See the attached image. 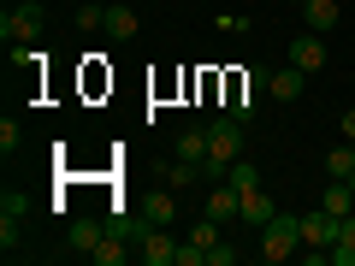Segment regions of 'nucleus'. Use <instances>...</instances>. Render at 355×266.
Here are the masks:
<instances>
[{"mask_svg":"<svg viewBox=\"0 0 355 266\" xmlns=\"http://www.w3.org/2000/svg\"><path fill=\"white\" fill-rule=\"evenodd\" d=\"M48 36V6L42 0H12L6 18H0V42L6 48H30V42Z\"/></svg>","mask_w":355,"mask_h":266,"instance_id":"f257e3e1","label":"nucleus"},{"mask_svg":"<svg viewBox=\"0 0 355 266\" xmlns=\"http://www.w3.org/2000/svg\"><path fill=\"white\" fill-rule=\"evenodd\" d=\"M296 242H302V213H272L261 225V260H291V254H302L296 249Z\"/></svg>","mask_w":355,"mask_h":266,"instance_id":"f03ea898","label":"nucleus"},{"mask_svg":"<svg viewBox=\"0 0 355 266\" xmlns=\"http://www.w3.org/2000/svg\"><path fill=\"white\" fill-rule=\"evenodd\" d=\"M231 160H243V118H214V125H207V166H214V172H225Z\"/></svg>","mask_w":355,"mask_h":266,"instance_id":"7ed1b4c3","label":"nucleus"},{"mask_svg":"<svg viewBox=\"0 0 355 266\" xmlns=\"http://www.w3.org/2000/svg\"><path fill=\"white\" fill-rule=\"evenodd\" d=\"M137 260H142V266H172V260H178V237H172L166 225H148V231L137 237Z\"/></svg>","mask_w":355,"mask_h":266,"instance_id":"20e7f679","label":"nucleus"},{"mask_svg":"<svg viewBox=\"0 0 355 266\" xmlns=\"http://www.w3.org/2000/svg\"><path fill=\"white\" fill-rule=\"evenodd\" d=\"M331 242H338V213H326V207L302 213V249H331Z\"/></svg>","mask_w":355,"mask_h":266,"instance_id":"39448f33","label":"nucleus"},{"mask_svg":"<svg viewBox=\"0 0 355 266\" xmlns=\"http://www.w3.org/2000/svg\"><path fill=\"white\" fill-rule=\"evenodd\" d=\"M291 65L296 71H320V65H326V36H320V30H302V36L291 42Z\"/></svg>","mask_w":355,"mask_h":266,"instance_id":"423d86ee","label":"nucleus"},{"mask_svg":"<svg viewBox=\"0 0 355 266\" xmlns=\"http://www.w3.org/2000/svg\"><path fill=\"white\" fill-rule=\"evenodd\" d=\"M302 83H308V71H296V65H284V71H266V95H272L279 107L302 101Z\"/></svg>","mask_w":355,"mask_h":266,"instance_id":"0eeeda50","label":"nucleus"},{"mask_svg":"<svg viewBox=\"0 0 355 266\" xmlns=\"http://www.w3.org/2000/svg\"><path fill=\"white\" fill-rule=\"evenodd\" d=\"M296 12H302V24H308V30H320V36L343 24V6H338V0H302Z\"/></svg>","mask_w":355,"mask_h":266,"instance_id":"6e6552de","label":"nucleus"},{"mask_svg":"<svg viewBox=\"0 0 355 266\" xmlns=\"http://www.w3.org/2000/svg\"><path fill=\"white\" fill-rule=\"evenodd\" d=\"M237 207H243V190H237V184H214L207 202H202V213H214L219 225H225V219H237Z\"/></svg>","mask_w":355,"mask_h":266,"instance_id":"1a4fd4ad","label":"nucleus"},{"mask_svg":"<svg viewBox=\"0 0 355 266\" xmlns=\"http://www.w3.org/2000/svg\"><path fill=\"white\" fill-rule=\"evenodd\" d=\"M101 237H107V225H101V219H77V225H71V237H65V254H83V260H89Z\"/></svg>","mask_w":355,"mask_h":266,"instance_id":"9d476101","label":"nucleus"},{"mask_svg":"<svg viewBox=\"0 0 355 266\" xmlns=\"http://www.w3.org/2000/svg\"><path fill=\"white\" fill-rule=\"evenodd\" d=\"M137 12H130V6H125V0H107V36H113V42H137Z\"/></svg>","mask_w":355,"mask_h":266,"instance_id":"9b49d317","label":"nucleus"},{"mask_svg":"<svg viewBox=\"0 0 355 266\" xmlns=\"http://www.w3.org/2000/svg\"><path fill=\"white\" fill-rule=\"evenodd\" d=\"M272 213H279V207H272V195H266V190H249V195H243V207H237V219H243V225H254V231H261Z\"/></svg>","mask_w":355,"mask_h":266,"instance_id":"f8f14e48","label":"nucleus"},{"mask_svg":"<svg viewBox=\"0 0 355 266\" xmlns=\"http://www.w3.org/2000/svg\"><path fill=\"white\" fill-rule=\"evenodd\" d=\"M320 207H326V213H355V190H349V177H331L326 184V195H320Z\"/></svg>","mask_w":355,"mask_h":266,"instance_id":"ddd939ff","label":"nucleus"},{"mask_svg":"<svg viewBox=\"0 0 355 266\" xmlns=\"http://www.w3.org/2000/svg\"><path fill=\"white\" fill-rule=\"evenodd\" d=\"M178 160H196V166H207V125H190L184 136H178Z\"/></svg>","mask_w":355,"mask_h":266,"instance_id":"4468645a","label":"nucleus"},{"mask_svg":"<svg viewBox=\"0 0 355 266\" xmlns=\"http://www.w3.org/2000/svg\"><path fill=\"white\" fill-rule=\"evenodd\" d=\"M349 172H355V142H349V136H343V142H338V148H331V154H326V177H349Z\"/></svg>","mask_w":355,"mask_h":266,"instance_id":"2eb2a0df","label":"nucleus"},{"mask_svg":"<svg viewBox=\"0 0 355 266\" xmlns=\"http://www.w3.org/2000/svg\"><path fill=\"white\" fill-rule=\"evenodd\" d=\"M225 184H237L243 195L261 190V172H254V160H231V166H225Z\"/></svg>","mask_w":355,"mask_h":266,"instance_id":"dca6fc26","label":"nucleus"},{"mask_svg":"<svg viewBox=\"0 0 355 266\" xmlns=\"http://www.w3.org/2000/svg\"><path fill=\"white\" fill-rule=\"evenodd\" d=\"M172 213H178L172 195H148V202H142V219H148V225H172Z\"/></svg>","mask_w":355,"mask_h":266,"instance_id":"f3484780","label":"nucleus"},{"mask_svg":"<svg viewBox=\"0 0 355 266\" xmlns=\"http://www.w3.org/2000/svg\"><path fill=\"white\" fill-rule=\"evenodd\" d=\"M196 177H202V166H196V160H172V172H166V184H172V190H190Z\"/></svg>","mask_w":355,"mask_h":266,"instance_id":"a211bd4d","label":"nucleus"},{"mask_svg":"<svg viewBox=\"0 0 355 266\" xmlns=\"http://www.w3.org/2000/svg\"><path fill=\"white\" fill-rule=\"evenodd\" d=\"M190 242H202V249H214V242H219V219H214V213H202V219L190 225Z\"/></svg>","mask_w":355,"mask_h":266,"instance_id":"6ab92c4d","label":"nucleus"},{"mask_svg":"<svg viewBox=\"0 0 355 266\" xmlns=\"http://www.w3.org/2000/svg\"><path fill=\"white\" fill-rule=\"evenodd\" d=\"M172 266H207V249L184 237V242H178V260H172Z\"/></svg>","mask_w":355,"mask_h":266,"instance_id":"aec40b11","label":"nucleus"},{"mask_svg":"<svg viewBox=\"0 0 355 266\" xmlns=\"http://www.w3.org/2000/svg\"><path fill=\"white\" fill-rule=\"evenodd\" d=\"M77 24L83 30H107V0L101 6H77Z\"/></svg>","mask_w":355,"mask_h":266,"instance_id":"412c9836","label":"nucleus"},{"mask_svg":"<svg viewBox=\"0 0 355 266\" xmlns=\"http://www.w3.org/2000/svg\"><path fill=\"white\" fill-rule=\"evenodd\" d=\"M0 249H6V254L18 249V219L12 213H0Z\"/></svg>","mask_w":355,"mask_h":266,"instance_id":"4be33fe9","label":"nucleus"},{"mask_svg":"<svg viewBox=\"0 0 355 266\" xmlns=\"http://www.w3.org/2000/svg\"><path fill=\"white\" fill-rule=\"evenodd\" d=\"M231 260H237V249H231V242H225V237H219V242H214V249H207V266H231Z\"/></svg>","mask_w":355,"mask_h":266,"instance_id":"5701e85b","label":"nucleus"},{"mask_svg":"<svg viewBox=\"0 0 355 266\" xmlns=\"http://www.w3.org/2000/svg\"><path fill=\"white\" fill-rule=\"evenodd\" d=\"M18 142H24V130H18L12 118H6V125H0V148H6V154H18Z\"/></svg>","mask_w":355,"mask_h":266,"instance_id":"b1692460","label":"nucleus"},{"mask_svg":"<svg viewBox=\"0 0 355 266\" xmlns=\"http://www.w3.org/2000/svg\"><path fill=\"white\" fill-rule=\"evenodd\" d=\"M24 207H30V202H24V195H18V190H6V195H0V213H12V219H24Z\"/></svg>","mask_w":355,"mask_h":266,"instance_id":"393cba45","label":"nucleus"},{"mask_svg":"<svg viewBox=\"0 0 355 266\" xmlns=\"http://www.w3.org/2000/svg\"><path fill=\"white\" fill-rule=\"evenodd\" d=\"M338 242H343V249H355V213L338 219Z\"/></svg>","mask_w":355,"mask_h":266,"instance_id":"a878e982","label":"nucleus"},{"mask_svg":"<svg viewBox=\"0 0 355 266\" xmlns=\"http://www.w3.org/2000/svg\"><path fill=\"white\" fill-rule=\"evenodd\" d=\"M343 136L355 142V107H343Z\"/></svg>","mask_w":355,"mask_h":266,"instance_id":"bb28decb","label":"nucleus"},{"mask_svg":"<svg viewBox=\"0 0 355 266\" xmlns=\"http://www.w3.org/2000/svg\"><path fill=\"white\" fill-rule=\"evenodd\" d=\"M291 6H302V0H291Z\"/></svg>","mask_w":355,"mask_h":266,"instance_id":"cd10ccee","label":"nucleus"},{"mask_svg":"<svg viewBox=\"0 0 355 266\" xmlns=\"http://www.w3.org/2000/svg\"><path fill=\"white\" fill-rule=\"evenodd\" d=\"M6 6H12V0H6Z\"/></svg>","mask_w":355,"mask_h":266,"instance_id":"c85d7f7f","label":"nucleus"}]
</instances>
